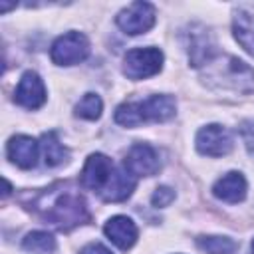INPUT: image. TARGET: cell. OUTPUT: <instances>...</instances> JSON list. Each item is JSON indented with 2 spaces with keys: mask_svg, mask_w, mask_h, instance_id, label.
Instances as JSON below:
<instances>
[{
  "mask_svg": "<svg viewBox=\"0 0 254 254\" xmlns=\"http://www.w3.org/2000/svg\"><path fill=\"white\" fill-rule=\"evenodd\" d=\"M89 56V40L81 32H67L60 36L50 50V58L58 65H75Z\"/></svg>",
  "mask_w": 254,
  "mask_h": 254,
  "instance_id": "5b68a950",
  "label": "cell"
},
{
  "mask_svg": "<svg viewBox=\"0 0 254 254\" xmlns=\"http://www.w3.org/2000/svg\"><path fill=\"white\" fill-rule=\"evenodd\" d=\"M240 135H242V141H244V145H246L248 155L254 159V119L242 121V125H240Z\"/></svg>",
  "mask_w": 254,
  "mask_h": 254,
  "instance_id": "7402d4cb",
  "label": "cell"
},
{
  "mask_svg": "<svg viewBox=\"0 0 254 254\" xmlns=\"http://www.w3.org/2000/svg\"><path fill=\"white\" fill-rule=\"evenodd\" d=\"M232 30H234L236 42L250 56H254V12L246 10V8L236 10L234 22H232Z\"/></svg>",
  "mask_w": 254,
  "mask_h": 254,
  "instance_id": "2e32d148",
  "label": "cell"
},
{
  "mask_svg": "<svg viewBox=\"0 0 254 254\" xmlns=\"http://www.w3.org/2000/svg\"><path fill=\"white\" fill-rule=\"evenodd\" d=\"M135 185H137V179L125 167H121V169H115L113 171L107 187L99 194H101V198L105 202H121V200H125V198L131 196Z\"/></svg>",
  "mask_w": 254,
  "mask_h": 254,
  "instance_id": "9a60e30c",
  "label": "cell"
},
{
  "mask_svg": "<svg viewBox=\"0 0 254 254\" xmlns=\"http://www.w3.org/2000/svg\"><path fill=\"white\" fill-rule=\"evenodd\" d=\"M101 109H103V103L99 99V95L95 93H85L77 105H75V115L81 117V119H87V121H93L101 115Z\"/></svg>",
  "mask_w": 254,
  "mask_h": 254,
  "instance_id": "ffe728a7",
  "label": "cell"
},
{
  "mask_svg": "<svg viewBox=\"0 0 254 254\" xmlns=\"http://www.w3.org/2000/svg\"><path fill=\"white\" fill-rule=\"evenodd\" d=\"M252 254H254V240H252Z\"/></svg>",
  "mask_w": 254,
  "mask_h": 254,
  "instance_id": "d4e9b609",
  "label": "cell"
},
{
  "mask_svg": "<svg viewBox=\"0 0 254 254\" xmlns=\"http://www.w3.org/2000/svg\"><path fill=\"white\" fill-rule=\"evenodd\" d=\"M232 135L226 127L210 123L196 133V149L206 157H222L232 151Z\"/></svg>",
  "mask_w": 254,
  "mask_h": 254,
  "instance_id": "9c48e42d",
  "label": "cell"
},
{
  "mask_svg": "<svg viewBox=\"0 0 254 254\" xmlns=\"http://www.w3.org/2000/svg\"><path fill=\"white\" fill-rule=\"evenodd\" d=\"M103 232L105 236L121 250H129L135 242H137V236H139V230L135 226V222L129 218V216H123V214H117V216H111L105 226H103Z\"/></svg>",
  "mask_w": 254,
  "mask_h": 254,
  "instance_id": "4fadbf2b",
  "label": "cell"
},
{
  "mask_svg": "<svg viewBox=\"0 0 254 254\" xmlns=\"http://www.w3.org/2000/svg\"><path fill=\"white\" fill-rule=\"evenodd\" d=\"M206 79H214L222 87H230L236 91H254V69L240 62L238 58H224L220 64L208 62Z\"/></svg>",
  "mask_w": 254,
  "mask_h": 254,
  "instance_id": "3957f363",
  "label": "cell"
},
{
  "mask_svg": "<svg viewBox=\"0 0 254 254\" xmlns=\"http://www.w3.org/2000/svg\"><path fill=\"white\" fill-rule=\"evenodd\" d=\"M123 167L137 179V177H153L161 169L159 151L149 143H135L127 151L123 159Z\"/></svg>",
  "mask_w": 254,
  "mask_h": 254,
  "instance_id": "52a82bcc",
  "label": "cell"
},
{
  "mask_svg": "<svg viewBox=\"0 0 254 254\" xmlns=\"http://www.w3.org/2000/svg\"><path fill=\"white\" fill-rule=\"evenodd\" d=\"M163 60L159 48H133L123 58V73L129 79H147L161 71Z\"/></svg>",
  "mask_w": 254,
  "mask_h": 254,
  "instance_id": "277c9868",
  "label": "cell"
},
{
  "mask_svg": "<svg viewBox=\"0 0 254 254\" xmlns=\"http://www.w3.org/2000/svg\"><path fill=\"white\" fill-rule=\"evenodd\" d=\"M155 16L157 14H155L153 4H149V2H133V4H129L127 8H123L117 14L115 22L125 34L139 36V34L149 32L155 26Z\"/></svg>",
  "mask_w": 254,
  "mask_h": 254,
  "instance_id": "8992f818",
  "label": "cell"
},
{
  "mask_svg": "<svg viewBox=\"0 0 254 254\" xmlns=\"http://www.w3.org/2000/svg\"><path fill=\"white\" fill-rule=\"evenodd\" d=\"M79 254H111V250L105 248V246L99 244V242H89V244H85V246L79 250Z\"/></svg>",
  "mask_w": 254,
  "mask_h": 254,
  "instance_id": "603a6c76",
  "label": "cell"
},
{
  "mask_svg": "<svg viewBox=\"0 0 254 254\" xmlns=\"http://www.w3.org/2000/svg\"><path fill=\"white\" fill-rule=\"evenodd\" d=\"M214 48H216L214 40L204 26H190V30L187 32V52L194 67H200L212 62L214 52H216Z\"/></svg>",
  "mask_w": 254,
  "mask_h": 254,
  "instance_id": "30bf717a",
  "label": "cell"
},
{
  "mask_svg": "<svg viewBox=\"0 0 254 254\" xmlns=\"http://www.w3.org/2000/svg\"><path fill=\"white\" fill-rule=\"evenodd\" d=\"M40 149L44 153V163L48 167H58L67 159V149L60 143V139L54 131H48V133L42 135Z\"/></svg>",
  "mask_w": 254,
  "mask_h": 254,
  "instance_id": "e0dca14e",
  "label": "cell"
},
{
  "mask_svg": "<svg viewBox=\"0 0 254 254\" xmlns=\"http://www.w3.org/2000/svg\"><path fill=\"white\" fill-rule=\"evenodd\" d=\"M113 171H115V167L109 157H105L103 153H93L87 157V161L79 173V185L87 190L101 192L107 187Z\"/></svg>",
  "mask_w": 254,
  "mask_h": 254,
  "instance_id": "ba28073f",
  "label": "cell"
},
{
  "mask_svg": "<svg viewBox=\"0 0 254 254\" xmlns=\"http://www.w3.org/2000/svg\"><path fill=\"white\" fill-rule=\"evenodd\" d=\"M40 151H42L40 149V143L34 137H28V135H14L8 141V147H6L8 159L14 165H18L20 169H32V167H36Z\"/></svg>",
  "mask_w": 254,
  "mask_h": 254,
  "instance_id": "7c38bea8",
  "label": "cell"
},
{
  "mask_svg": "<svg viewBox=\"0 0 254 254\" xmlns=\"http://www.w3.org/2000/svg\"><path fill=\"white\" fill-rule=\"evenodd\" d=\"M32 208L46 224H52L58 230H71L89 222V210L83 196L69 185H54L52 189H46L34 198Z\"/></svg>",
  "mask_w": 254,
  "mask_h": 254,
  "instance_id": "6da1fadb",
  "label": "cell"
},
{
  "mask_svg": "<svg viewBox=\"0 0 254 254\" xmlns=\"http://www.w3.org/2000/svg\"><path fill=\"white\" fill-rule=\"evenodd\" d=\"M12 6H16V4H6V2H2V4H0V10H2V12H8Z\"/></svg>",
  "mask_w": 254,
  "mask_h": 254,
  "instance_id": "cb8c5ba5",
  "label": "cell"
},
{
  "mask_svg": "<svg viewBox=\"0 0 254 254\" xmlns=\"http://www.w3.org/2000/svg\"><path fill=\"white\" fill-rule=\"evenodd\" d=\"M246 190H248V185H246V179L238 173V171H230L226 173L224 177H220L214 187H212V194L224 202H240L246 198Z\"/></svg>",
  "mask_w": 254,
  "mask_h": 254,
  "instance_id": "5bb4252c",
  "label": "cell"
},
{
  "mask_svg": "<svg viewBox=\"0 0 254 254\" xmlns=\"http://www.w3.org/2000/svg\"><path fill=\"white\" fill-rule=\"evenodd\" d=\"M177 103L171 95L157 93L141 101H125L115 109V121L123 127H139L145 123H161L175 115Z\"/></svg>",
  "mask_w": 254,
  "mask_h": 254,
  "instance_id": "7a4b0ae2",
  "label": "cell"
},
{
  "mask_svg": "<svg viewBox=\"0 0 254 254\" xmlns=\"http://www.w3.org/2000/svg\"><path fill=\"white\" fill-rule=\"evenodd\" d=\"M22 248L32 254H52L56 250V238L50 232L34 230L22 240Z\"/></svg>",
  "mask_w": 254,
  "mask_h": 254,
  "instance_id": "ac0fdd59",
  "label": "cell"
},
{
  "mask_svg": "<svg viewBox=\"0 0 254 254\" xmlns=\"http://www.w3.org/2000/svg\"><path fill=\"white\" fill-rule=\"evenodd\" d=\"M14 101L26 109H38L46 101V87L36 71H26L14 91Z\"/></svg>",
  "mask_w": 254,
  "mask_h": 254,
  "instance_id": "8fae6325",
  "label": "cell"
},
{
  "mask_svg": "<svg viewBox=\"0 0 254 254\" xmlns=\"http://www.w3.org/2000/svg\"><path fill=\"white\" fill-rule=\"evenodd\" d=\"M175 200V190L171 189V187H159L155 192H153V196H151V202H153V206H169L171 202Z\"/></svg>",
  "mask_w": 254,
  "mask_h": 254,
  "instance_id": "44dd1931",
  "label": "cell"
},
{
  "mask_svg": "<svg viewBox=\"0 0 254 254\" xmlns=\"http://www.w3.org/2000/svg\"><path fill=\"white\" fill-rule=\"evenodd\" d=\"M196 246L206 254H232L236 250V242L228 236H198Z\"/></svg>",
  "mask_w": 254,
  "mask_h": 254,
  "instance_id": "d6986e66",
  "label": "cell"
}]
</instances>
